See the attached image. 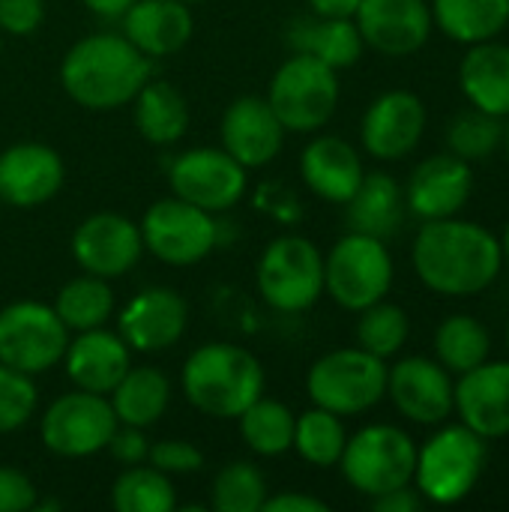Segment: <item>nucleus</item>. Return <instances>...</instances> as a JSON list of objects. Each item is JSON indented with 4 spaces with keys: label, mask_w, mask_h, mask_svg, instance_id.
Segmentation results:
<instances>
[{
    "label": "nucleus",
    "mask_w": 509,
    "mask_h": 512,
    "mask_svg": "<svg viewBox=\"0 0 509 512\" xmlns=\"http://www.w3.org/2000/svg\"><path fill=\"white\" fill-rule=\"evenodd\" d=\"M294 420H297V414L285 402L270 399V396H258L237 417V426H240L243 444L255 456L276 459V456L291 453V447H294Z\"/></svg>",
    "instance_id": "nucleus-33"
},
{
    "label": "nucleus",
    "mask_w": 509,
    "mask_h": 512,
    "mask_svg": "<svg viewBox=\"0 0 509 512\" xmlns=\"http://www.w3.org/2000/svg\"><path fill=\"white\" fill-rule=\"evenodd\" d=\"M60 363L75 390L108 396L129 372L132 348L123 342L117 330L96 327V330L72 333Z\"/></svg>",
    "instance_id": "nucleus-23"
},
{
    "label": "nucleus",
    "mask_w": 509,
    "mask_h": 512,
    "mask_svg": "<svg viewBox=\"0 0 509 512\" xmlns=\"http://www.w3.org/2000/svg\"><path fill=\"white\" fill-rule=\"evenodd\" d=\"M339 96V72L303 51H291V57L279 63L267 87V102L276 111L279 123L285 126V132L297 135H312L324 129L339 108Z\"/></svg>",
    "instance_id": "nucleus-5"
},
{
    "label": "nucleus",
    "mask_w": 509,
    "mask_h": 512,
    "mask_svg": "<svg viewBox=\"0 0 509 512\" xmlns=\"http://www.w3.org/2000/svg\"><path fill=\"white\" fill-rule=\"evenodd\" d=\"M501 249H504V267L509 270V219H507V228H504V237H501Z\"/></svg>",
    "instance_id": "nucleus-49"
},
{
    "label": "nucleus",
    "mask_w": 509,
    "mask_h": 512,
    "mask_svg": "<svg viewBox=\"0 0 509 512\" xmlns=\"http://www.w3.org/2000/svg\"><path fill=\"white\" fill-rule=\"evenodd\" d=\"M453 411L486 441L509 435V360H486L459 375Z\"/></svg>",
    "instance_id": "nucleus-22"
},
{
    "label": "nucleus",
    "mask_w": 509,
    "mask_h": 512,
    "mask_svg": "<svg viewBox=\"0 0 509 512\" xmlns=\"http://www.w3.org/2000/svg\"><path fill=\"white\" fill-rule=\"evenodd\" d=\"M354 24L363 45L384 57H411L432 36V6L426 0H360Z\"/></svg>",
    "instance_id": "nucleus-18"
},
{
    "label": "nucleus",
    "mask_w": 509,
    "mask_h": 512,
    "mask_svg": "<svg viewBox=\"0 0 509 512\" xmlns=\"http://www.w3.org/2000/svg\"><path fill=\"white\" fill-rule=\"evenodd\" d=\"M69 249L81 273L114 282L138 267L144 255V237H141V225L132 222L129 216L114 210H99L75 225Z\"/></svg>",
    "instance_id": "nucleus-14"
},
{
    "label": "nucleus",
    "mask_w": 509,
    "mask_h": 512,
    "mask_svg": "<svg viewBox=\"0 0 509 512\" xmlns=\"http://www.w3.org/2000/svg\"><path fill=\"white\" fill-rule=\"evenodd\" d=\"M111 507L117 512H174L177 489L168 474L153 465H129L111 483Z\"/></svg>",
    "instance_id": "nucleus-36"
},
{
    "label": "nucleus",
    "mask_w": 509,
    "mask_h": 512,
    "mask_svg": "<svg viewBox=\"0 0 509 512\" xmlns=\"http://www.w3.org/2000/svg\"><path fill=\"white\" fill-rule=\"evenodd\" d=\"M39 408V390L30 375L0 363V435L24 429Z\"/></svg>",
    "instance_id": "nucleus-40"
},
{
    "label": "nucleus",
    "mask_w": 509,
    "mask_h": 512,
    "mask_svg": "<svg viewBox=\"0 0 509 512\" xmlns=\"http://www.w3.org/2000/svg\"><path fill=\"white\" fill-rule=\"evenodd\" d=\"M489 462V441L465 423L438 429L423 447H417L414 486L423 501L435 507L462 504L480 483Z\"/></svg>",
    "instance_id": "nucleus-4"
},
{
    "label": "nucleus",
    "mask_w": 509,
    "mask_h": 512,
    "mask_svg": "<svg viewBox=\"0 0 509 512\" xmlns=\"http://www.w3.org/2000/svg\"><path fill=\"white\" fill-rule=\"evenodd\" d=\"M507 6H509V0H507Z\"/></svg>",
    "instance_id": "nucleus-53"
},
{
    "label": "nucleus",
    "mask_w": 509,
    "mask_h": 512,
    "mask_svg": "<svg viewBox=\"0 0 509 512\" xmlns=\"http://www.w3.org/2000/svg\"><path fill=\"white\" fill-rule=\"evenodd\" d=\"M396 264L387 240L348 231L324 255V294L345 312H363L393 288Z\"/></svg>",
    "instance_id": "nucleus-8"
},
{
    "label": "nucleus",
    "mask_w": 509,
    "mask_h": 512,
    "mask_svg": "<svg viewBox=\"0 0 509 512\" xmlns=\"http://www.w3.org/2000/svg\"><path fill=\"white\" fill-rule=\"evenodd\" d=\"M138 225L144 252L168 267H195L219 246L216 216L177 195L153 201Z\"/></svg>",
    "instance_id": "nucleus-10"
},
{
    "label": "nucleus",
    "mask_w": 509,
    "mask_h": 512,
    "mask_svg": "<svg viewBox=\"0 0 509 512\" xmlns=\"http://www.w3.org/2000/svg\"><path fill=\"white\" fill-rule=\"evenodd\" d=\"M417 279L441 297H474L492 288L504 270L501 237L468 219H429L414 237Z\"/></svg>",
    "instance_id": "nucleus-1"
},
{
    "label": "nucleus",
    "mask_w": 509,
    "mask_h": 512,
    "mask_svg": "<svg viewBox=\"0 0 509 512\" xmlns=\"http://www.w3.org/2000/svg\"><path fill=\"white\" fill-rule=\"evenodd\" d=\"M129 105H132V123L138 135L153 147H171L189 132V123H192L189 102L168 81L150 78Z\"/></svg>",
    "instance_id": "nucleus-28"
},
{
    "label": "nucleus",
    "mask_w": 509,
    "mask_h": 512,
    "mask_svg": "<svg viewBox=\"0 0 509 512\" xmlns=\"http://www.w3.org/2000/svg\"><path fill=\"white\" fill-rule=\"evenodd\" d=\"M51 306L69 333H84L105 327L114 318V291L108 279L81 273L54 294Z\"/></svg>",
    "instance_id": "nucleus-32"
},
{
    "label": "nucleus",
    "mask_w": 509,
    "mask_h": 512,
    "mask_svg": "<svg viewBox=\"0 0 509 512\" xmlns=\"http://www.w3.org/2000/svg\"><path fill=\"white\" fill-rule=\"evenodd\" d=\"M507 348H509V321H507Z\"/></svg>",
    "instance_id": "nucleus-51"
},
{
    "label": "nucleus",
    "mask_w": 509,
    "mask_h": 512,
    "mask_svg": "<svg viewBox=\"0 0 509 512\" xmlns=\"http://www.w3.org/2000/svg\"><path fill=\"white\" fill-rule=\"evenodd\" d=\"M348 444V429L339 414L312 405L294 420V453L312 468H336Z\"/></svg>",
    "instance_id": "nucleus-35"
},
{
    "label": "nucleus",
    "mask_w": 509,
    "mask_h": 512,
    "mask_svg": "<svg viewBox=\"0 0 509 512\" xmlns=\"http://www.w3.org/2000/svg\"><path fill=\"white\" fill-rule=\"evenodd\" d=\"M492 354V333L474 315H450L435 330V360L450 375H465Z\"/></svg>",
    "instance_id": "nucleus-34"
},
{
    "label": "nucleus",
    "mask_w": 509,
    "mask_h": 512,
    "mask_svg": "<svg viewBox=\"0 0 509 512\" xmlns=\"http://www.w3.org/2000/svg\"><path fill=\"white\" fill-rule=\"evenodd\" d=\"M288 45L291 51L318 57L336 72L351 69L366 51L354 18H318V15L297 18L288 27Z\"/></svg>",
    "instance_id": "nucleus-30"
},
{
    "label": "nucleus",
    "mask_w": 509,
    "mask_h": 512,
    "mask_svg": "<svg viewBox=\"0 0 509 512\" xmlns=\"http://www.w3.org/2000/svg\"><path fill=\"white\" fill-rule=\"evenodd\" d=\"M45 21V0H0V30L6 36H33Z\"/></svg>",
    "instance_id": "nucleus-42"
},
{
    "label": "nucleus",
    "mask_w": 509,
    "mask_h": 512,
    "mask_svg": "<svg viewBox=\"0 0 509 512\" xmlns=\"http://www.w3.org/2000/svg\"><path fill=\"white\" fill-rule=\"evenodd\" d=\"M255 288L282 315L309 312L324 297V252L303 234L270 240L255 264Z\"/></svg>",
    "instance_id": "nucleus-6"
},
{
    "label": "nucleus",
    "mask_w": 509,
    "mask_h": 512,
    "mask_svg": "<svg viewBox=\"0 0 509 512\" xmlns=\"http://www.w3.org/2000/svg\"><path fill=\"white\" fill-rule=\"evenodd\" d=\"M426 123V105L414 90H387L369 102L360 120L363 150L378 162H399L420 147Z\"/></svg>",
    "instance_id": "nucleus-15"
},
{
    "label": "nucleus",
    "mask_w": 509,
    "mask_h": 512,
    "mask_svg": "<svg viewBox=\"0 0 509 512\" xmlns=\"http://www.w3.org/2000/svg\"><path fill=\"white\" fill-rule=\"evenodd\" d=\"M120 33L150 60L183 51L195 33L192 3L183 0H135L120 15Z\"/></svg>",
    "instance_id": "nucleus-24"
},
{
    "label": "nucleus",
    "mask_w": 509,
    "mask_h": 512,
    "mask_svg": "<svg viewBox=\"0 0 509 512\" xmlns=\"http://www.w3.org/2000/svg\"><path fill=\"white\" fill-rule=\"evenodd\" d=\"M420 507H423V495L417 492L414 483L372 498V510L375 512H417Z\"/></svg>",
    "instance_id": "nucleus-46"
},
{
    "label": "nucleus",
    "mask_w": 509,
    "mask_h": 512,
    "mask_svg": "<svg viewBox=\"0 0 509 512\" xmlns=\"http://www.w3.org/2000/svg\"><path fill=\"white\" fill-rule=\"evenodd\" d=\"M105 453L129 468V465H144L147 462V453H150V438H147V429H135V426H117Z\"/></svg>",
    "instance_id": "nucleus-44"
},
{
    "label": "nucleus",
    "mask_w": 509,
    "mask_h": 512,
    "mask_svg": "<svg viewBox=\"0 0 509 512\" xmlns=\"http://www.w3.org/2000/svg\"><path fill=\"white\" fill-rule=\"evenodd\" d=\"M504 141V120L495 114H486L480 108H468L453 117L447 129V147L465 162H483L489 159Z\"/></svg>",
    "instance_id": "nucleus-39"
},
{
    "label": "nucleus",
    "mask_w": 509,
    "mask_h": 512,
    "mask_svg": "<svg viewBox=\"0 0 509 512\" xmlns=\"http://www.w3.org/2000/svg\"><path fill=\"white\" fill-rule=\"evenodd\" d=\"M189 324V306L180 291L150 285L135 291L117 312V333L138 354H159L174 348Z\"/></svg>",
    "instance_id": "nucleus-16"
},
{
    "label": "nucleus",
    "mask_w": 509,
    "mask_h": 512,
    "mask_svg": "<svg viewBox=\"0 0 509 512\" xmlns=\"http://www.w3.org/2000/svg\"><path fill=\"white\" fill-rule=\"evenodd\" d=\"M171 378L156 366H129L120 384L108 393L120 426L150 429L171 408Z\"/></svg>",
    "instance_id": "nucleus-29"
},
{
    "label": "nucleus",
    "mask_w": 509,
    "mask_h": 512,
    "mask_svg": "<svg viewBox=\"0 0 509 512\" xmlns=\"http://www.w3.org/2000/svg\"><path fill=\"white\" fill-rule=\"evenodd\" d=\"M69 330L51 303L15 300L0 306V363L36 378L63 360Z\"/></svg>",
    "instance_id": "nucleus-11"
},
{
    "label": "nucleus",
    "mask_w": 509,
    "mask_h": 512,
    "mask_svg": "<svg viewBox=\"0 0 509 512\" xmlns=\"http://www.w3.org/2000/svg\"><path fill=\"white\" fill-rule=\"evenodd\" d=\"M168 186L171 195L216 216L243 201L249 189V171L222 147H189L171 159Z\"/></svg>",
    "instance_id": "nucleus-13"
},
{
    "label": "nucleus",
    "mask_w": 509,
    "mask_h": 512,
    "mask_svg": "<svg viewBox=\"0 0 509 512\" xmlns=\"http://www.w3.org/2000/svg\"><path fill=\"white\" fill-rule=\"evenodd\" d=\"M501 147H504V153H507V162H509V117L504 120V141H501Z\"/></svg>",
    "instance_id": "nucleus-50"
},
{
    "label": "nucleus",
    "mask_w": 509,
    "mask_h": 512,
    "mask_svg": "<svg viewBox=\"0 0 509 512\" xmlns=\"http://www.w3.org/2000/svg\"><path fill=\"white\" fill-rule=\"evenodd\" d=\"M267 375L261 360L231 342L198 345L180 369L183 399L204 417L237 420L258 396H264Z\"/></svg>",
    "instance_id": "nucleus-3"
},
{
    "label": "nucleus",
    "mask_w": 509,
    "mask_h": 512,
    "mask_svg": "<svg viewBox=\"0 0 509 512\" xmlns=\"http://www.w3.org/2000/svg\"><path fill=\"white\" fill-rule=\"evenodd\" d=\"M387 360L354 348H336L318 357L306 372V396L312 405L339 417H357L387 399Z\"/></svg>",
    "instance_id": "nucleus-7"
},
{
    "label": "nucleus",
    "mask_w": 509,
    "mask_h": 512,
    "mask_svg": "<svg viewBox=\"0 0 509 512\" xmlns=\"http://www.w3.org/2000/svg\"><path fill=\"white\" fill-rule=\"evenodd\" d=\"M453 375L432 357H402L387 369V399L417 426H441L453 414Z\"/></svg>",
    "instance_id": "nucleus-17"
},
{
    "label": "nucleus",
    "mask_w": 509,
    "mask_h": 512,
    "mask_svg": "<svg viewBox=\"0 0 509 512\" xmlns=\"http://www.w3.org/2000/svg\"><path fill=\"white\" fill-rule=\"evenodd\" d=\"M459 87L465 99L501 120L509 117V45L507 42H477L459 63Z\"/></svg>",
    "instance_id": "nucleus-26"
},
{
    "label": "nucleus",
    "mask_w": 509,
    "mask_h": 512,
    "mask_svg": "<svg viewBox=\"0 0 509 512\" xmlns=\"http://www.w3.org/2000/svg\"><path fill=\"white\" fill-rule=\"evenodd\" d=\"M306 6L318 18H354L360 0H306Z\"/></svg>",
    "instance_id": "nucleus-47"
},
{
    "label": "nucleus",
    "mask_w": 509,
    "mask_h": 512,
    "mask_svg": "<svg viewBox=\"0 0 509 512\" xmlns=\"http://www.w3.org/2000/svg\"><path fill=\"white\" fill-rule=\"evenodd\" d=\"M348 216V228L360 234H372L378 240H390L405 219V192L387 171H366L357 192L342 204Z\"/></svg>",
    "instance_id": "nucleus-27"
},
{
    "label": "nucleus",
    "mask_w": 509,
    "mask_h": 512,
    "mask_svg": "<svg viewBox=\"0 0 509 512\" xmlns=\"http://www.w3.org/2000/svg\"><path fill=\"white\" fill-rule=\"evenodd\" d=\"M108 396L72 390L57 396L39 417V441L60 459H90L102 453L117 429Z\"/></svg>",
    "instance_id": "nucleus-12"
},
{
    "label": "nucleus",
    "mask_w": 509,
    "mask_h": 512,
    "mask_svg": "<svg viewBox=\"0 0 509 512\" xmlns=\"http://www.w3.org/2000/svg\"><path fill=\"white\" fill-rule=\"evenodd\" d=\"M402 192H405V207L423 222L456 216L474 192L471 162L459 159L456 153L429 156L411 171L408 186Z\"/></svg>",
    "instance_id": "nucleus-21"
},
{
    "label": "nucleus",
    "mask_w": 509,
    "mask_h": 512,
    "mask_svg": "<svg viewBox=\"0 0 509 512\" xmlns=\"http://www.w3.org/2000/svg\"><path fill=\"white\" fill-rule=\"evenodd\" d=\"M285 126L270 108L267 96H237L219 120V147L231 153L246 171L279 159L285 147Z\"/></svg>",
    "instance_id": "nucleus-19"
},
{
    "label": "nucleus",
    "mask_w": 509,
    "mask_h": 512,
    "mask_svg": "<svg viewBox=\"0 0 509 512\" xmlns=\"http://www.w3.org/2000/svg\"><path fill=\"white\" fill-rule=\"evenodd\" d=\"M150 63L123 33H87L60 60V87L84 111H117L150 81Z\"/></svg>",
    "instance_id": "nucleus-2"
},
{
    "label": "nucleus",
    "mask_w": 509,
    "mask_h": 512,
    "mask_svg": "<svg viewBox=\"0 0 509 512\" xmlns=\"http://www.w3.org/2000/svg\"><path fill=\"white\" fill-rule=\"evenodd\" d=\"M183 3H201V0H183Z\"/></svg>",
    "instance_id": "nucleus-52"
},
{
    "label": "nucleus",
    "mask_w": 509,
    "mask_h": 512,
    "mask_svg": "<svg viewBox=\"0 0 509 512\" xmlns=\"http://www.w3.org/2000/svg\"><path fill=\"white\" fill-rule=\"evenodd\" d=\"M78 3L99 18H120L135 0H78Z\"/></svg>",
    "instance_id": "nucleus-48"
},
{
    "label": "nucleus",
    "mask_w": 509,
    "mask_h": 512,
    "mask_svg": "<svg viewBox=\"0 0 509 512\" xmlns=\"http://www.w3.org/2000/svg\"><path fill=\"white\" fill-rule=\"evenodd\" d=\"M360 321H357V345L381 360H390L396 357L408 336H411V318L402 306L390 303L387 297L372 303L369 309L357 312Z\"/></svg>",
    "instance_id": "nucleus-38"
},
{
    "label": "nucleus",
    "mask_w": 509,
    "mask_h": 512,
    "mask_svg": "<svg viewBox=\"0 0 509 512\" xmlns=\"http://www.w3.org/2000/svg\"><path fill=\"white\" fill-rule=\"evenodd\" d=\"M39 501V489L36 483L12 468V465H0V512H33Z\"/></svg>",
    "instance_id": "nucleus-43"
},
{
    "label": "nucleus",
    "mask_w": 509,
    "mask_h": 512,
    "mask_svg": "<svg viewBox=\"0 0 509 512\" xmlns=\"http://www.w3.org/2000/svg\"><path fill=\"white\" fill-rule=\"evenodd\" d=\"M432 21L453 42L477 45L509 24L507 0H432Z\"/></svg>",
    "instance_id": "nucleus-31"
},
{
    "label": "nucleus",
    "mask_w": 509,
    "mask_h": 512,
    "mask_svg": "<svg viewBox=\"0 0 509 512\" xmlns=\"http://www.w3.org/2000/svg\"><path fill=\"white\" fill-rule=\"evenodd\" d=\"M66 180L63 156L42 141H18L0 153V201L15 210L48 204Z\"/></svg>",
    "instance_id": "nucleus-20"
},
{
    "label": "nucleus",
    "mask_w": 509,
    "mask_h": 512,
    "mask_svg": "<svg viewBox=\"0 0 509 512\" xmlns=\"http://www.w3.org/2000/svg\"><path fill=\"white\" fill-rule=\"evenodd\" d=\"M261 512H330V504L306 492H276L267 495Z\"/></svg>",
    "instance_id": "nucleus-45"
},
{
    "label": "nucleus",
    "mask_w": 509,
    "mask_h": 512,
    "mask_svg": "<svg viewBox=\"0 0 509 512\" xmlns=\"http://www.w3.org/2000/svg\"><path fill=\"white\" fill-rule=\"evenodd\" d=\"M339 468L348 486L372 501L384 492L414 483L417 444L393 423H369L348 435Z\"/></svg>",
    "instance_id": "nucleus-9"
},
{
    "label": "nucleus",
    "mask_w": 509,
    "mask_h": 512,
    "mask_svg": "<svg viewBox=\"0 0 509 512\" xmlns=\"http://www.w3.org/2000/svg\"><path fill=\"white\" fill-rule=\"evenodd\" d=\"M147 465H153L156 471H162V474H168L174 480V477H183V474H198L204 468V453L192 441L165 438V441L150 444Z\"/></svg>",
    "instance_id": "nucleus-41"
},
{
    "label": "nucleus",
    "mask_w": 509,
    "mask_h": 512,
    "mask_svg": "<svg viewBox=\"0 0 509 512\" xmlns=\"http://www.w3.org/2000/svg\"><path fill=\"white\" fill-rule=\"evenodd\" d=\"M363 174L360 150L339 135H315L300 153V177L306 189L327 204H345L357 192Z\"/></svg>",
    "instance_id": "nucleus-25"
},
{
    "label": "nucleus",
    "mask_w": 509,
    "mask_h": 512,
    "mask_svg": "<svg viewBox=\"0 0 509 512\" xmlns=\"http://www.w3.org/2000/svg\"><path fill=\"white\" fill-rule=\"evenodd\" d=\"M267 495L270 486L264 471L246 459H237L216 471L207 507L213 512H261Z\"/></svg>",
    "instance_id": "nucleus-37"
}]
</instances>
